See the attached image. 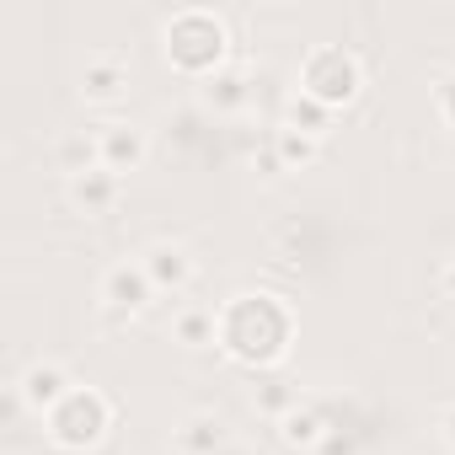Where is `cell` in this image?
Here are the masks:
<instances>
[{
  "label": "cell",
  "instance_id": "6da1fadb",
  "mask_svg": "<svg viewBox=\"0 0 455 455\" xmlns=\"http://www.w3.org/2000/svg\"><path fill=\"white\" fill-rule=\"evenodd\" d=\"M295 316L279 295H231L220 306V354L247 370H274L290 354Z\"/></svg>",
  "mask_w": 455,
  "mask_h": 455
},
{
  "label": "cell",
  "instance_id": "7a4b0ae2",
  "mask_svg": "<svg viewBox=\"0 0 455 455\" xmlns=\"http://www.w3.org/2000/svg\"><path fill=\"white\" fill-rule=\"evenodd\" d=\"M225 44H231V33H225V22H220L209 6H182V12H172L166 28H161V54H166V65L182 70V76H193L198 86L225 70Z\"/></svg>",
  "mask_w": 455,
  "mask_h": 455
},
{
  "label": "cell",
  "instance_id": "3957f363",
  "mask_svg": "<svg viewBox=\"0 0 455 455\" xmlns=\"http://www.w3.org/2000/svg\"><path fill=\"white\" fill-rule=\"evenodd\" d=\"M295 92H306L311 102H322V108H348V102H359V92H364V65H359V54L354 49H343V44H316V49H306V60H300V70H295Z\"/></svg>",
  "mask_w": 455,
  "mask_h": 455
},
{
  "label": "cell",
  "instance_id": "277c9868",
  "mask_svg": "<svg viewBox=\"0 0 455 455\" xmlns=\"http://www.w3.org/2000/svg\"><path fill=\"white\" fill-rule=\"evenodd\" d=\"M113 428V396L97 391V386H76L49 418H44V434L60 444V450H97Z\"/></svg>",
  "mask_w": 455,
  "mask_h": 455
},
{
  "label": "cell",
  "instance_id": "5b68a950",
  "mask_svg": "<svg viewBox=\"0 0 455 455\" xmlns=\"http://www.w3.org/2000/svg\"><path fill=\"white\" fill-rule=\"evenodd\" d=\"M70 391H76V380H70V370L54 364V359H38V364H28V370L12 380V402L28 407V412H38V418H49Z\"/></svg>",
  "mask_w": 455,
  "mask_h": 455
},
{
  "label": "cell",
  "instance_id": "8992f818",
  "mask_svg": "<svg viewBox=\"0 0 455 455\" xmlns=\"http://www.w3.org/2000/svg\"><path fill=\"white\" fill-rule=\"evenodd\" d=\"M97 300H102L108 311H118V316H140V311L156 300V284H150V274H145L140 258H124V263H113V268L102 274Z\"/></svg>",
  "mask_w": 455,
  "mask_h": 455
},
{
  "label": "cell",
  "instance_id": "52a82bcc",
  "mask_svg": "<svg viewBox=\"0 0 455 455\" xmlns=\"http://www.w3.org/2000/svg\"><path fill=\"white\" fill-rule=\"evenodd\" d=\"M97 150H102V166L113 177H124V172H140L150 161V134L140 124H102L97 129Z\"/></svg>",
  "mask_w": 455,
  "mask_h": 455
},
{
  "label": "cell",
  "instance_id": "ba28073f",
  "mask_svg": "<svg viewBox=\"0 0 455 455\" xmlns=\"http://www.w3.org/2000/svg\"><path fill=\"white\" fill-rule=\"evenodd\" d=\"M81 97H86V108H113V102H124V97H129V65H124L118 54H92V60L81 65Z\"/></svg>",
  "mask_w": 455,
  "mask_h": 455
},
{
  "label": "cell",
  "instance_id": "9c48e42d",
  "mask_svg": "<svg viewBox=\"0 0 455 455\" xmlns=\"http://www.w3.org/2000/svg\"><path fill=\"white\" fill-rule=\"evenodd\" d=\"M231 439V423L220 412H188L177 428H172V455H220Z\"/></svg>",
  "mask_w": 455,
  "mask_h": 455
},
{
  "label": "cell",
  "instance_id": "30bf717a",
  "mask_svg": "<svg viewBox=\"0 0 455 455\" xmlns=\"http://www.w3.org/2000/svg\"><path fill=\"white\" fill-rule=\"evenodd\" d=\"M140 263H145L156 295H182V290L193 284V258H188L177 242H150V247L140 252Z\"/></svg>",
  "mask_w": 455,
  "mask_h": 455
},
{
  "label": "cell",
  "instance_id": "8fae6325",
  "mask_svg": "<svg viewBox=\"0 0 455 455\" xmlns=\"http://www.w3.org/2000/svg\"><path fill=\"white\" fill-rule=\"evenodd\" d=\"M65 193H70V204H76L86 220H97V214H113V204H118V193H124V177H113L108 166H97V172H86V177H70Z\"/></svg>",
  "mask_w": 455,
  "mask_h": 455
},
{
  "label": "cell",
  "instance_id": "7c38bea8",
  "mask_svg": "<svg viewBox=\"0 0 455 455\" xmlns=\"http://www.w3.org/2000/svg\"><path fill=\"white\" fill-rule=\"evenodd\" d=\"M172 338L182 348H220V311L209 306H182L172 316Z\"/></svg>",
  "mask_w": 455,
  "mask_h": 455
},
{
  "label": "cell",
  "instance_id": "4fadbf2b",
  "mask_svg": "<svg viewBox=\"0 0 455 455\" xmlns=\"http://www.w3.org/2000/svg\"><path fill=\"white\" fill-rule=\"evenodd\" d=\"M268 150H274V161H279L284 172H306V166L322 161V140H311V134H300V129H284V124L268 134Z\"/></svg>",
  "mask_w": 455,
  "mask_h": 455
},
{
  "label": "cell",
  "instance_id": "5bb4252c",
  "mask_svg": "<svg viewBox=\"0 0 455 455\" xmlns=\"http://www.w3.org/2000/svg\"><path fill=\"white\" fill-rule=\"evenodd\" d=\"M274 428H279V439H284L290 450H306V455H311L332 423H327V412H322V407H311V402H306V407H295V412H290L284 423H274Z\"/></svg>",
  "mask_w": 455,
  "mask_h": 455
},
{
  "label": "cell",
  "instance_id": "9a60e30c",
  "mask_svg": "<svg viewBox=\"0 0 455 455\" xmlns=\"http://www.w3.org/2000/svg\"><path fill=\"white\" fill-rule=\"evenodd\" d=\"M198 92H204V108H214V113H242L247 97H252V86H247L242 70H220V76H209Z\"/></svg>",
  "mask_w": 455,
  "mask_h": 455
},
{
  "label": "cell",
  "instance_id": "2e32d148",
  "mask_svg": "<svg viewBox=\"0 0 455 455\" xmlns=\"http://www.w3.org/2000/svg\"><path fill=\"white\" fill-rule=\"evenodd\" d=\"M332 108H322V102H311L306 92H290V102H284V129H300V134H311V140H327V129H332Z\"/></svg>",
  "mask_w": 455,
  "mask_h": 455
},
{
  "label": "cell",
  "instance_id": "e0dca14e",
  "mask_svg": "<svg viewBox=\"0 0 455 455\" xmlns=\"http://www.w3.org/2000/svg\"><path fill=\"white\" fill-rule=\"evenodd\" d=\"M252 407H258L268 423H284V418H290L295 407H306V402H300V386H295V380H258V386H252Z\"/></svg>",
  "mask_w": 455,
  "mask_h": 455
},
{
  "label": "cell",
  "instance_id": "ac0fdd59",
  "mask_svg": "<svg viewBox=\"0 0 455 455\" xmlns=\"http://www.w3.org/2000/svg\"><path fill=\"white\" fill-rule=\"evenodd\" d=\"M54 161H60L65 182H70V177H86V172H97V166H102L97 134H65V140H60V150H54Z\"/></svg>",
  "mask_w": 455,
  "mask_h": 455
},
{
  "label": "cell",
  "instance_id": "d6986e66",
  "mask_svg": "<svg viewBox=\"0 0 455 455\" xmlns=\"http://www.w3.org/2000/svg\"><path fill=\"white\" fill-rule=\"evenodd\" d=\"M311 455H359V434H348V428H338V423H332Z\"/></svg>",
  "mask_w": 455,
  "mask_h": 455
},
{
  "label": "cell",
  "instance_id": "ffe728a7",
  "mask_svg": "<svg viewBox=\"0 0 455 455\" xmlns=\"http://www.w3.org/2000/svg\"><path fill=\"white\" fill-rule=\"evenodd\" d=\"M434 113H439L444 129H455V70L434 81Z\"/></svg>",
  "mask_w": 455,
  "mask_h": 455
},
{
  "label": "cell",
  "instance_id": "44dd1931",
  "mask_svg": "<svg viewBox=\"0 0 455 455\" xmlns=\"http://www.w3.org/2000/svg\"><path fill=\"white\" fill-rule=\"evenodd\" d=\"M439 439H444V444L455 450V402H450V407L439 412Z\"/></svg>",
  "mask_w": 455,
  "mask_h": 455
},
{
  "label": "cell",
  "instance_id": "7402d4cb",
  "mask_svg": "<svg viewBox=\"0 0 455 455\" xmlns=\"http://www.w3.org/2000/svg\"><path fill=\"white\" fill-rule=\"evenodd\" d=\"M444 290H450V295H455V258H450V263H444Z\"/></svg>",
  "mask_w": 455,
  "mask_h": 455
},
{
  "label": "cell",
  "instance_id": "603a6c76",
  "mask_svg": "<svg viewBox=\"0 0 455 455\" xmlns=\"http://www.w3.org/2000/svg\"><path fill=\"white\" fill-rule=\"evenodd\" d=\"M220 455H252V450H247V444H225Z\"/></svg>",
  "mask_w": 455,
  "mask_h": 455
}]
</instances>
